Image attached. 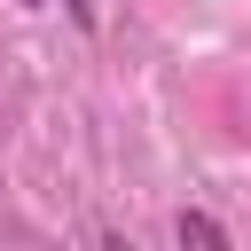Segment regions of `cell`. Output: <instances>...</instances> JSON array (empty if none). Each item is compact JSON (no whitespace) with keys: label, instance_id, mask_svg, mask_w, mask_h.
<instances>
[{"label":"cell","instance_id":"6da1fadb","mask_svg":"<svg viewBox=\"0 0 251 251\" xmlns=\"http://www.w3.org/2000/svg\"><path fill=\"white\" fill-rule=\"evenodd\" d=\"M180 243H204V251H220L227 235H220V227H212L204 212H180Z\"/></svg>","mask_w":251,"mask_h":251}]
</instances>
